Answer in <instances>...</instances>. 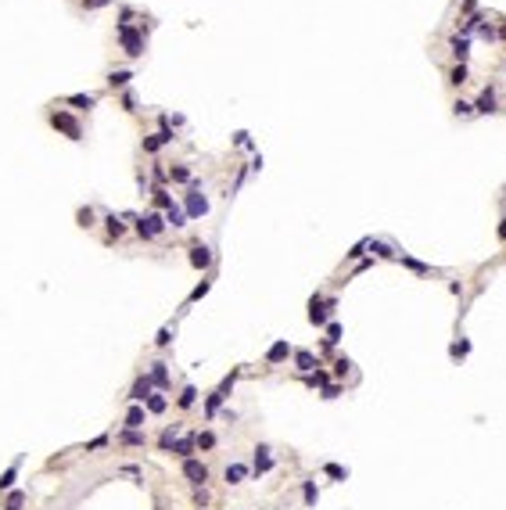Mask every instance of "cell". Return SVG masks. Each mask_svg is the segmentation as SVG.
Wrapping results in <instances>:
<instances>
[{
  "label": "cell",
  "mask_w": 506,
  "mask_h": 510,
  "mask_svg": "<svg viewBox=\"0 0 506 510\" xmlns=\"http://www.w3.org/2000/svg\"><path fill=\"white\" fill-rule=\"evenodd\" d=\"M348 367H352V363H348L345 356H341V360H334V374H338V377H345V374H348Z\"/></svg>",
  "instance_id": "44"
},
{
  "label": "cell",
  "mask_w": 506,
  "mask_h": 510,
  "mask_svg": "<svg viewBox=\"0 0 506 510\" xmlns=\"http://www.w3.org/2000/svg\"><path fill=\"white\" fill-rule=\"evenodd\" d=\"M165 144H173V130L169 126H162L158 133H151V137H144V151H158V147H165Z\"/></svg>",
  "instance_id": "15"
},
{
  "label": "cell",
  "mask_w": 506,
  "mask_h": 510,
  "mask_svg": "<svg viewBox=\"0 0 506 510\" xmlns=\"http://www.w3.org/2000/svg\"><path fill=\"white\" fill-rule=\"evenodd\" d=\"M323 475H330V478H348V467H341V463H327V467H323Z\"/></svg>",
  "instance_id": "37"
},
{
  "label": "cell",
  "mask_w": 506,
  "mask_h": 510,
  "mask_svg": "<svg viewBox=\"0 0 506 510\" xmlns=\"http://www.w3.org/2000/svg\"><path fill=\"white\" fill-rule=\"evenodd\" d=\"M144 410H147V413H154V417H162V413L169 410V399H165V391H151V396L144 399Z\"/></svg>",
  "instance_id": "17"
},
{
  "label": "cell",
  "mask_w": 506,
  "mask_h": 510,
  "mask_svg": "<svg viewBox=\"0 0 506 510\" xmlns=\"http://www.w3.org/2000/svg\"><path fill=\"white\" fill-rule=\"evenodd\" d=\"M25 499H29V496H25V489H11V492H8V499H4V510H22V506H25Z\"/></svg>",
  "instance_id": "25"
},
{
  "label": "cell",
  "mask_w": 506,
  "mask_h": 510,
  "mask_svg": "<svg viewBox=\"0 0 506 510\" xmlns=\"http://www.w3.org/2000/svg\"><path fill=\"white\" fill-rule=\"evenodd\" d=\"M65 104H72V108H83V111H90V108L97 104V97H94V94H72V97H65Z\"/></svg>",
  "instance_id": "24"
},
{
  "label": "cell",
  "mask_w": 506,
  "mask_h": 510,
  "mask_svg": "<svg viewBox=\"0 0 506 510\" xmlns=\"http://www.w3.org/2000/svg\"><path fill=\"white\" fill-rule=\"evenodd\" d=\"M144 424H147L144 403H130V406H126V417H122V427H144Z\"/></svg>",
  "instance_id": "11"
},
{
  "label": "cell",
  "mask_w": 506,
  "mask_h": 510,
  "mask_svg": "<svg viewBox=\"0 0 506 510\" xmlns=\"http://www.w3.org/2000/svg\"><path fill=\"white\" fill-rule=\"evenodd\" d=\"M115 442L119 446H147V431L144 427H119Z\"/></svg>",
  "instance_id": "9"
},
{
  "label": "cell",
  "mask_w": 506,
  "mask_h": 510,
  "mask_svg": "<svg viewBox=\"0 0 506 510\" xmlns=\"http://www.w3.org/2000/svg\"><path fill=\"white\" fill-rule=\"evenodd\" d=\"M119 44L126 47V54L130 58H140L144 54V29H133V25H119Z\"/></svg>",
  "instance_id": "3"
},
{
  "label": "cell",
  "mask_w": 506,
  "mask_h": 510,
  "mask_svg": "<svg viewBox=\"0 0 506 510\" xmlns=\"http://www.w3.org/2000/svg\"><path fill=\"white\" fill-rule=\"evenodd\" d=\"M173 334H176V327H169V324H165L158 334H154V348H169V345H173Z\"/></svg>",
  "instance_id": "29"
},
{
  "label": "cell",
  "mask_w": 506,
  "mask_h": 510,
  "mask_svg": "<svg viewBox=\"0 0 506 510\" xmlns=\"http://www.w3.org/2000/svg\"><path fill=\"white\" fill-rule=\"evenodd\" d=\"M176 406H180V410H194V406H198V388H194V384H183L180 396H176Z\"/></svg>",
  "instance_id": "20"
},
{
  "label": "cell",
  "mask_w": 506,
  "mask_h": 510,
  "mask_svg": "<svg viewBox=\"0 0 506 510\" xmlns=\"http://www.w3.org/2000/svg\"><path fill=\"white\" fill-rule=\"evenodd\" d=\"M151 176H154V180H158V183H162V180H169V173H165L162 166H154V169H151Z\"/></svg>",
  "instance_id": "48"
},
{
  "label": "cell",
  "mask_w": 506,
  "mask_h": 510,
  "mask_svg": "<svg viewBox=\"0 0 506 510\" xmlns=\"http://www.w3.org/2000/svg\"><path fill=\"white\" fill-rule=\"evenodd\" d=\"M499 238H502V241H506V219H502V223H499Z\"/></svg>",
  "instance_id": "50"
},
{
  "label": "cell",
  "mask_w": 506,
  "mask_h": 510,
  "mask_svg": "<svg viewBox=\"0 0 506 510\" xmlns=\"http://www.w3.org/2000/svg\"><path fill=\"white\" fill-rule=\"evenodd\" d=\"M291 345H287V338H280V341H273V345H269V352H266V363L269 367H277V363H284L287 356H291Z\"/></svg>",
  "instance_id": "12"
},
{
  "label": "cell",
  "mask_w": 506,
  "mask_h": 510,
  "mask_svg": "<svg viewBox=\"0 0 506 510\" xmlns=\"http://www.w3.org/2000/svg\"><path fill=\"white\" fill-rule=\"evenodd\" d=\"M104 226H108V241H115V238H122V233H126L122 216H104Z\"/></svg>",
  "instance_id": "22"
},
{
  "label": "cell",
  "mask_w": 506,
  "mask_h": 510,
  "mask_svg": "<svg viewBox=\"0 0 506 510\" xmlns=\"http://www.w3.org/2000/svg\"><path fill=\"white\" fill-rule=\"evenodd\" d=\"M467 47H471V44H467V36H456V40H452V54L459 58V65H463V58H467Z\"/></svg>",
  "instance_id": "34"
},
{
  "label": "cell",
  "mask_w": 506,
  "mask_h": 510,
  "mask_svg": "<svg viewBox=\"0 0 506 510\" xmlns=\"http://www.w3.org/2000/svg\"><path fill=\"white\" fill-rule=\"evenodd\" d=\"M151 391H154L151 377H147V374H137V381H133V384H130V391H126V399H130V403H144Z\"/></svg>",
  "instance_id": "7"
},
{
  "label": "cell",
  "mask_w": 506,
  "mask_h": 510,
  "mask_svg": "<svg viewBox=\"0 0 506 510\" xmlns=\"http://www.w3.org/2000/svg\"><path fill=\"white\" fill-rule=\"evenodd\" d=\"M147 377H151L154 391H169V388H173V374H169V363H165V360L147 363Z\"/></svg>",
  "instance_id": "4"
},
{
  "label": "cell",
  "mask_w": 506,
  "mask_h": 510,
  "mask_svg": "<svg viewBox=\"0 0 506 510\" xmlns=\"http://www.w3.org/2000/svg\"><path fill=\"white\" fill-rule=\"evenodd\" d=\"M305 384L309 388H323V384H330V374L327 370H313V374H305Z\"/></svg>",
  "instance_id": "30"
},
{
  "label": "cell",
  "mask_w": 506,
  "mask_h": 510,
  "mask_svg": "<svg viewBox=\"0 0 506 510\" xmlns=\"http://www.w3.org/2000/svg\"><path fill=\"white\" fill-rule=\"evenodd\" d=\"M162 230H165V216H162V212H144V216H137V233H140L144 241H154Z\"/></svg>",
  "instance_id": "2"
},
{
  "label": "cell",
  "mask_w": 506,
  "mask_h": 510,
  "mask_svg": "<svg viewBox=\"0 0 506 510\" xmlns=\"http://www.w3.org/2000/svg\"><path fill=\"white\" fill-rule=\"evenodd\" d=\"M255 475H266V470H273V456H255Z\"/></svg>",
  "instance_id": "36"
},
{
  "label": "cell",
  "mask_w": 506,
  "mask_h": 510,
  "mask_svg": "<svg viewBox=\"0 0 506 510\" xmlns=\"http://www.w3.org/2000/svg\"><path fill=\"white\" fill-rule=\"evenodd\" d=\"M302 496H305V506H313V503L320 499V492H316V482H305V485H302Z\"/></svg>",
  "instance_id": "32"
},
{
  "label": "cell",
  "mask_w": 506,
  "mask_h": 510,
  "mask_svg": "<svg viewBox=\"0 0 506 510\" xmlns=\"http://www.w3.org/2000/svg\"><path fill=\"white\" fill-rule=\"evenodd\" d=\"M334 305H338L334 298H330V302L323 305V298L316 295L313 302H309V324H316V327H323V324H327V317H330V312H334Z\"/></svg>",
  "instance_id": "6"
},
{
  "label": "cell",
  "mask_w": 506,
  "mask_h": 510,
  "mask_svg": "<svg viewBox=\"0 0 506 510\" xmlns=\"http://www.w3.org/2000/svg\"><path fill=\"white\" fill-rule=\"evenodd\" d=\"M205 212H208V202L198 194V183L190 180V194H187V216H190V219H198V216H205Z\"/></svg>",
  "instance_id": "8"
},
{
  "label": "cell",
  "mask_w": 506,
  "mask_h": 510,
  "mask_svg": "<svg viewBox=\"0 0 506 510\" xmlns=\"http://www.w3.org/2000/svg\"><path fill=\"white\" fill-rule=\"evenodd\" d=\"M478 111H495V94H492V90H485V94L478 97Z\"/></svg>",
  "instance_id": "33"
},
{
  "label": "cell",
  "mask_w": 506,
  "mask_h": 510,
  "mask_svg": "<svg viewBox=\"0 0 506 510\" xmlns=\"http://www.w3.org/2000/svg\"><path fill=\"white\" fill-rule=\"evenodd\" d=\"M104 446H111V435H97V439H94V442H87L83 449H87V453H94V449H104Z\"/></svg>",
  "instance_id": "38"
},
{
  "label": "cell",
  "mask_w": 506,
  "mask_h": 510,
  "mask_svg": "<svg viewBox=\"0 0 506 510\" xmlns=\"http://www.w3.org/2000/svg\"><path fill=\"white\" fill-rule=\"evenodd\" d=\"M291 356H294V370H302V374H313V370L320 367V360H316L309 348H294Z\"/></svg>",
  "instance_id": "13"
},
{
  "label": "cell",
  "mask_w": 506,
  "mask_h": 510,
  "mask_svg": "<svg viewBox=\"0 0 506 510\" xmlns=\"http://www.w3.org/2000/svg\"><path fill=\"white\" fill-rule=\"evenodd\" d=\"M366 248H370V252H377L381 259H392V255H395V252H392V248H388L384 241H366Z\"/></svg>",
  "instance_id": "35"
},
{
  "label": "cell",
  "mask_w": 506,
  "mask_h": 510,
  "mask_svg": "<svg viewBox=\"0 0 506 510\" xmlns=\"http://www.w3.org/2000/svg\"><path fill=\"white\" fill-rule=\"evenodd\" d=\"M251 475V467H244V463H230L226 470H223V478H226V485H241L244 478Z\"/></svg>",
  "instance_id": "19"
},
{
  "label": "cell",
  "mask_w": 506,
  "mask_h": 510,
  "mask_svg": "<svg viewBox=\"0 0 506 510\" xmlns=\"http://www.w3.org/2000/svg\"><path fill=\"white\" fill-rule=\"evenodd\" d=\"M341 396V384H323V399H338Z\"/></svg>",
  "instance_id": "45"
},
{
  "label": "cell",
  "mask_w": 506,
  "mask_h": 510,
  "mask_svg": "<svg viewBox=\"0 0 506 510\" xmlns=\"http://www.w3.org/2000/svg\"><path fill=\"white\" fill-rule=\"evenodd\" d=\"M341 341V324H327V345Z\"/></svg>",
  "instance_id": "42"
},
{
  "label": "cell",
  "mask_w": 506,
  "mask_h": 510,
  "mask_svg": "<svg viewBox=\"0 0 506 510\" xmlns=\"http://www.w3.org/2000/svg\"><path fill=\"white\" fill-rule=\"evenodd\" d=\"M194 446H198L201 453H208V449H216V435L212 431H194Z\"/></svg>",
  "instance_id": "27"
},
{
  "label": "cell",
  "mask_w": 506,
  "mask_h": 510,
  "mask_svg": "<svg viewBox=\"0 0 506 510\" xmlns=\"http://www.w3.org/2000/svg\"><path fill=\"white\" fill-rule=\"evenodd\" d=\"M180 427H183V424H165V427H162V435H158V453H169V449H173V442L180 439Z\"/></svg>",
  "instance_id": "18"
},
{
  "label": "cell",
  "mask_w": 506,
  "mask_h": 510,
  "mask_svg": "<svg viewBox=\"0 0 506 510\" xmlns=\"http://www.w3.org/2000/svg\"><path fill=\"white\" fill-rule=\"evenodd\" d=\"M22 460H25V456H15V460L8 463V470L0 475V492H11V489H15V482H18V470H22Z\"/></svg>",
  "instance_id": "14"
},
{
  "label": "cell",
  "mask_w": 506,
  "mask_h": 510,
  "mask_svg": "<svg viewBox=\"0 0 506 510\" xmlns=\"http://www.w3.org/2000/svg\"><path fill=\"white\" fill-rule=\"evenodd\" d=\"M208 288H212V284H208V281H201L198 288L190 291V298H187V302H201V295H208Z\"/></svg>",
  "instance_id": "41"
},
{
  "label": "cell",
  "mask_w": 506,
  "mask_h": 510,
  "mask_svg": "<svg viewBox=\"0 0 506 510\" xmlns=\"http://www.w3.org/2000/svg\"><path fill=\"white\" fill-rule=\"evenodd\" d=\"M452 83H456V87H459V83H467V68H463V65H456V68H452Z\"/></svg>",
  "instance_id": "46"
},
{
  "label": "cell",
  "mask_w": 506,
  "mask_h": 510,
  "mask_svg": "<svg viewBox=\"0 0 506 510\" xmlns=\"http://www.w3.org/2000/svg\"><path fill=\"white\" fill-rule=\"evenodd\" d=\"M94 219H97V216H94V209H79V226H87V230H90V226H97Z\"/></svg>",
  "instance_id": "39"
},
{
  "label": "cell",
  "mask_w": 506,
  "mask_h": 510,
  "mask_svg": "<svg viewBox=\"0 0 506 510\" xmlns=\"http://www.w3.org/2000/svg\"><path fill=\"white\" fill-rule=\"evenodd\" d=\"M83 4H90V8H97V4H104V0H83Z\"/></svg>",
  "instance_id": "51"
},
{
  "label": "cell",
  "mask_w": 506,
  "mask_h": 510,
  "mask_svg": "<svg viewBox=\"0 0 506 510\" xmlns=\"http://www.w3.org/2000/svg\"><path fill=\"white\" fill-rule=\"evenodd\" d=\"M180 470H183V478H187L194 489H198V485H205V482L212 478V475H208V463L194 460V456H190V460H183V463H180Z\"/></svg>",
  "instance_id": "5"
},
{
  "label": "cell",
  "mask_w": 506,
  "mask_h": 510,
  "mask_svg": "<svg viewBox=\"0 0 506 510\" xmlns=\"http://www.w3.org/2000/svg\"><path fill=\"white\" fill-rule=\"evenodd\" d=\"M51 126L58 130V133H65L68 140H83V126H79V119L75 115H68V111H51Z\"/></svg>",
  "instance_id": "1"
},
{
  "label": "cell",
  "mask_w": 506,
  "mask_h": 510,
  "mask_svg": "<svg viewBox=\"0 0 506 510\" xmlns=\"http://www.w3.org/2000/svg\"><path fill=\"white\" fill-rule=\"evenodd\" d=\"M402 262H406L409 269H416V273H427V266H424V262H416V259H402Z\"/></svg>",
  "instance_id": "47"
},
{
  "label": "cell",
  "mask_w": 506,
  "mask_h": 510,
  "mask_svg": "<svg viewBox=\"0 0 506 510\" xmlns=\"http://www.w3.org/2000/svg\"><path fill=\"white\" fill-rule=\"evenodd\" d=\"M194 503H198V510L208 503V492H205V485H198V489H194Z\"/></svg>",
  "instance_id": "43"
},
{
  "label": "cell",
  "mask_w": 506,
  "mask_h": 510,
  "mask_svg": "<svg viewBox=\"0 0 506 510\" xmlns=\"http://www.w3.org/2000/svg\"><path fill=\"white\" fill-rule=\"evenodd\" d=\"M169 180H173V183H190V180H194V176H190V166H183V162L173 166V169H169Z\"/></svg>",
  "instance_id": "28"
},
{
  "label": "cell",
  "mask_w": 506,
  "mask_h": 510,
  "mask_svg": "<svg viewBox=\"0 0 506 510\" xmlns=\"http://www.w3.org/2000/svg\"><path fill=\"white\" fill-rule=\"evenodd\" d=\"M194 449H198V446H194V435H180V439L173 442L169 456H176V460L183 463V460H190V456H194Z\"/></svg>",
  "instance_id": "10"
},
{
  "label": "cell",
  "mask_w": 506,
  "mask_h": 510,
  "mask_svg": "<svg viewBox=\"0 0 506 510\" xmlns=\"http://www.w3.org/2000/svg\"><path fill=\"white\" fill-rule=\"evenodd\" d=\"M190 266L208 269V266H212V248H208V245H190Z\"/></svg>",
  "instance_id": "16"
},
{
  "label": "cell",
  "mask_w": 506,
  "mask_h": 510,
  "mask_svg": "<svg viewBox=\"0 0 506 510\" xmlns=\"http://www.w3.org/2000/svg\"><path fill=\"white\" fill-rule=\"evenodd\" d=\"M130 80H133V72H126V68H119V72H111V75H108V83H111V87H126Z\"/></svg>",
  "instance_id": "31"
},
{
  "label": "cell",
  "mask_w": 506,
  "mask_h": 510,
  "mask_svg": "<svg viewBox=\"0 0 506 510\" xmlns=\"http://www.w3.org/2000/svg\"><path fill=\"white\" fill-rule=\"evenodd\" d=\"M363 252H366V241H363V245H356V248H352V252H348V259H359V255H363Z\"/></svg>",
  "instance_id": "49"
},
{
  "label": "cell",
  "mask_w": 506,
  "mask_h": 510,
  "mask_svg": "<svg viewBox=\"0 0 506 510\" xmlns=\"http://www.w3.org/2000/svg\"><path fill=\"white\" fill-rule=\"evenodd\" d=\"M223 403H226V399L219 396V391H208V396H205V417L212 420V417L219 413V406H223Z\"/></svg>",
  "instance_id": "26"
},
{
  "label": "cell",
  "mask_w": 506,
  "mask_h": 510,
  "mask_svg": "<svg viewBox=\"0 0 506 510\" xmlns=\"http://www.w3.org/2000/svg\"><path fill=\"white\" fill-rule=\"evenodd\" d=\"M165 226H173V230H183V226H187V212H183L180 205L165 209Z\"/></svg>",
  "instance_id": "21"
},
{
  "label": "cell",
  "mask_w": 506,
  "mask_h": 510,
  "mask_svg": "<svg viewBox=\"0 0 506 510\" xmlns=\"http://www.w3.org/2000/svg\"><path fill=\"white\" fill-rule=\"evenodd\" d=\"M151 198H154V212H165V209H173V205H176V202H173V194H169V190H162V187H158V190H151Z\"/></svg>",
  "instance_id": "23"
},
{
  "label": "cell",
  "mask_w": 506,
  "mask_h": 510,
  "mask_svg": "<svg viewBox=\"0 0 506 510\" xmlns=\"http://www.w3.org/2000/svg\"><path fill=\"white\" fill-rule=\"evenodd\" d=\"M233 381H237V374H230V377H226V381H223V384L216 388V391H219L223 399H230V391H233Z\"/></svg>",
  "instance_id": "40"
}]
</instances>
